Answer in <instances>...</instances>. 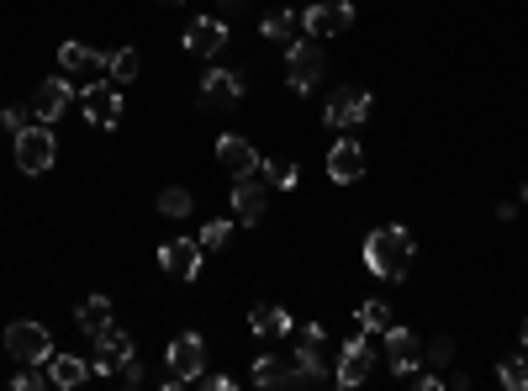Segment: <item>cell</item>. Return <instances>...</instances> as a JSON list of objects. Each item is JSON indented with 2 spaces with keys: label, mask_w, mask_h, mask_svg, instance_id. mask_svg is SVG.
<instances>
[{
  "label": "cell",
  "mask_w": 528,
  "mask_h": 391,
  "mask_svg": "<svg viewBox=\"0 0 528 391\" xmlns=\"http://www.w3.org/2000/svg\"><path fill=\"white\" fill-rule=\"evenodd\" d=\"M365 265L375 281H407V270H412V233L407 228H375L365 238Z\"/></svg>",
  "instance_id": "6da1fadb"
},
{
  "label": "cell",
  "mask_w": 528,
  "mask_h": 391,
  "mask_svg": "<svg viewBox=\"0 0 528 391\" xmlns=\"http://www.w3.org/2000/svg\"><path fill=\"white\" fill-rule=\"evenodd\" d=\"M11 143H16V170L22 175H48L53 159H59V143H53L48 122H27L22 133H11Z\"/></svg>",
  "instance_id": "7a4b0ae2"
},
{
  "label": "cell",
  "mask_w": 528,
  "mask_h": 391,
  "mask_svg": "<svg viewBox=\"0 0 528 391\" xmlns=\"http://www.w3.org/2000/svg\"><path fill=\"white\" fill-rule=\"evenodd\" d=\"M164 360H169V370H164V391H180L185 381H196V376H201V365H206V344H201V333H180V339H169Z\"/></svg>",
  "instance_id": "3957f363"
},
{
  "label": "cell",
  "mask_w": 528,
  "mask_h": 391,
  "mask_svg": "<svg viewBox=\"0 0 528 391\" xmlns=\"http://www.w3.org/2000/svg\"><path fill=\"white\" fill-rule=\"evenodd\" d=\"M6 355H11L16 365H48V360H53V333H48L43 323H32V318L11 323V328H6Z\"/></svg>",
  "instance_id": "277c9868"
},
{
  "label": "cell",
  "mask_w": 528,
  "mask_h": 391,
  "mask_svg": "<svg viewBox=\"0 0 528 391\" xmlns=\"http://www.w3.org/2000/svg\"><path fill=\"white\" fill-rule=\"evenodd\" d=\"M323 69H328V53L317 43H307V37H296V43L286 48V85L301 90V96L323 85Z\"/></svg>",
  "instance_id": "5b68a950"
},
{
  "label": "cell",
  "mask_w": 528,
  "mask_h": 391,
  "mask_svg": "<svg viewBox=\"0 0 528 391\" xmlns=\"http://www.w3.org/2000/svg\"><path fill=\"white\" fill-rule=\"evenodd\" d=\"M291 360H296V370H301V381H307V386H317V381L333 376V355H328L323 323H307V328H301V344H296Z\"/></svg>",
  "instance_id": "8992f818"
},
{
  "label": "cell",
  "mask_w": 528,
  "mask_h": 391,
  "mask_svg": "<svg viewBox=\"0 0 528 391\" xmlns=\"http://www.w3.org/2000/svg\"><path fill=\"white\" fill-rule=\"evenodd\" d=\"M365 117H370V90H365V85H338L333 96H328L323 122L338 127V133H344V127H360Z\"/></svg>",
  "instance_id": "52a82bcc"
},
{
  "label": "cell",
  "mask_w": 528,
  "mask_h": 391,
  "mask_svg": "<svg viewBox=\"0 0 528 391\" xmlns=\"http://www.w3.org/2000/svg\"><path fill=\"white\" fill-rule=\"evenodd\" d=\"M228 22H222V16H196L191 27H185V53H191V59H217L222 48H228Z\"/></svg>",
  "instance_id": "ba28073f"
},
{
  "label": "cell",
  "mask_w": 528,
  "mask_h": 391,
  "mask_svg": "<svg viewBox=\"0 0 528 391\" xmlns=\"http://www.w3.org/2000/svg\"><path fill=\"white\" fill-rule=\"evenodd\" d=\"M349 22H354V6H349V0H338V6H323V0H307L301 32H307V37H338V32H349Z\"/></svg>",
  "instance_id": "9c48e42d"
},
{
  "label": "cell",
  "mask_w": 528,
  "mask_h": 391,
  "mask_svg": "<svg viewBox=\"0 0 528 391\" xmlns=\"http://www.w3.org/2000/svg\"><path fill=\"white\" fill-rule=\"evenodd\" d=\"M238 101H243V74H233V69H206L201 74V106L233 111Z\"/></svg>",
  "instance_id": "30bf717a"
},
{
  "label": "cell",
  "mask_w": 528,
  "mask_h": 391,
  "mask_svg": "<svg viewBox=\"0 0 528 391\" xmlns=\"http://www.w3.org/2000/svg\"><path fill=\"white\" fill-rule=\"evenodd\" d=\"M370 370H375V355H370V344H365V333H360V339H349L344 349H338L333 381H338V386H365Z\"/></svg>",
  "instance_id": "8fae6325"
},
{
  "label": "cell",
  "mask_w": 528,
  "mask_h": 391,
  "mask_svg": "<svg viewBox=\"0 0 528 391\" xmlns=\"http://www.w3.org/2000/svg\"><path fill=\"white\" fill-rule=\"evenodd\" d=\"M386 355H391V376L412 381L418 376V360H423V344L412 328H386Z\"/></svg>",
  "instance_id": "7c38bea8"
},
{
  "label": "cell",
  "mask_w": 528,
  "mask_h": 391,
  "mask_svg": "<svg viewBox=\"0 0 528 391\" xmlns=\"http://www.w3.org/2000/svg\"><path fill=\"white\" fill-rule=\"evenodd\" d=\"M217 164H222L233 180L259 175V148H254L249 138H238V133H222V138H217Z\"/></svg>",
  "instance_id": "4fadbf2b"
},
{
  "label": "cell",
  "mask_w": 528,
  "mask_h": 391,
  "mask_svg": "<svg viewBox=\"0 0 528 391\" xmlns=\"http://www.w3.org/2000/svg\"><path fill=\"white\" fill-rule=\"evenodd\" d=\"M80 101H85L90 127H117L122 122V90H117V80H111V85H90Z\"/></svg>",
  "instance_id": "5bb4252c"
},
{
  "label": "cell",
  "mask_w": 528,
  "mask_h": 391,
  "mask_svg": "<svg viewBox=\"0 0 528 391\" xmlns=\"http://www.w3.org/2000/svg\"><path fill=\"white\" fill-rule=\"evenodd\" d=\"M69 101H74L69 80H43V85L32 90V101H27V106H32V122H48V127H53V122L64 117V106H69Z\"/></svg>",
  "instance_id": "9a60e30c"
},
{
  "label": "cell",
  "mask_w": 528,
  "mask_h": 391,
  "mask_svg": "<svg viewBox=\"0 0 528 391\" xmlns=\"http://www.w3.org/2000/svg\"><path fill=\"white\" fill-rule=\"evenodd\" d=\"M159 265L169 275H180V281H196L201 275V244L196 238H169V244L159 249Z\"/></svg>",
  "instance_id": "2e32d148"
},
{
  "label": "cell",
  "mask_w": 528,
  "mask_h": 391,
  "mask_svg": "<svg viewBox=\"0 0 528 391\" xmlns=\"http://www.w3.org/2000/svg\"><path fill=\"white\" fill-rule=\"evenodd\" d=\"M233 212H238L243 228H259L264 222V175H243L233 185Z\"/></svg>",
  "instance_id": "e0dca14e"
},
{
  "label": "cell",
  "mask_w": 528,
  "mask_h": 391,
  "mask_svg": "<svg viewBox=\"0 0 528 391\" xmlns=\"http://www.w3.org/2000/svg\"><path fill=\"white\" fill-rule=\"evenodd\" d=\"M360 175H365V148L349 143V138L333 143V148H328V180H333V185H354Z\"/></svg>",
  "instance_id": "ac0fdd59"
},
{
  "label": "cell",
  "mask_w": 528,
  "mask_h": 391,
  "mask_svg": "<svg viewBox=\"0 0 528 391\" xmlns=\"http://www.w3.org/2000/svg\"><path fill=\"white\" fill-rule=\"evenodd\" d=\"M132 355V339L122 328H101L96 333V376H117V365Z\"/></svg>",
  "instance_id": "d6986e66"
},
{
  "label": "cell",
  "mask_w": 528,
  "mask_h": 391,
  "mask_svg": "<svg viewBox=\"0 0 528 391\" xmlns=\"http://www.w3.org/2000/svg\"><path fill=\"white\" fill-rule=\"evenodd\" d=\"M48 376H53V386H59V391H74V386H85V381H90V365H85L80 355H59V349H53Z\"/></svg>",
  "instance_id": "ffe728a7"
},
{
  "label": "cell",
  "mask_w": 528,
  "mask_h": 391,
  "mask_svg": "<svg viewBox=\"0 0 528 391\" xmlns=\"http://www.w3.org/2000/svg\"><path fill=\"white\" fill-rule=\"evenodd\" d=\"M254 386H307V381H301V370H296V360L286 365V360L264 355V360L254 365Z\"/></svg>",
  "instance_id": "44dd1931"
},
{
  "label": "cell",
  "mask_w": 528,
  "mask_h": 391,
  "mask_svg": "<svg viewBox=\"0 0 528 391\" xmlns=\"http://www.w3.org/2000/svg\"><path fill=\"white\" fill-rule=\"evenodd\" d=\"M249 328L259 333V339H286L296 323H291L286 307H254V312H249Z\"/></svg>",
  "instance_id": "7402d4cb"
},
{
  "label": "cell",
  "mask_w": 528,
  "mask_h": 391,
  "mask_svg": "<svg viewBox=\"0 0 528 391\" xmlns=\"http://www.w3.org/2000/svg\"><path fill=\"white\" fill-rule=\"evenodd\" d=\"M74 323H80V333L96 339L101 328H111V296H85V302L74 307Z\"/></svg>",
  "instance_id": "603a6c76"
},
{
  "label": "cell",
  "mask_w": 528,
  "mask_h": 391,
  "mask_svg": "<svg viewBox=\"0 0 528 391\" xmlns=\"http://www.w3.org/2000/svg\"><path fill=\"white\" fill-rule=\"evenodd\" d=\"M259 32H264V43H296V32H301V16L291 11H270V16H259Z\"/></svg>",
  "instance_id": "cb8c5ba5"
},
{
  "label": "cell",
  "mask_w": 528,
  "mask_h": 391,
  "mask_svg": "<svg viewBox=\"0 0 528 391\" xmlns=\"http://www.w3.org/2000/svg\"><path fill=\"white\" fill-rule=\"evenodd\" d=\"M59 64H64L69 74H96V69H106V53L85 48V43H64V48H59Z\"/></svg>",
  "instance_id": "d4e9b609"
},
{
  "label": "cell",
  "mask_w": 528,
  "mask_h": 391,
  "mask_svg": "<svg viewBox=\"0 0 528 391\" xmlns=\"http://www.w3.org/2000/svg\"><path fill=\"white\" fill-rule=\"evenodd\" d=\"M138 69H143V53L138 48H117V53H106V74L117 85H132L138 80Z\"/></svg>",
  "instance_id": "484cf974"
},
{
  "label": "cell",
  "mask_w": 528,
  "mask_h": 391,
  "mask_svg": "<svg viewBox=\"0 0 528 391\" xmlns=\"http://www.w3.org/2000/svg\"><path fill=\"white\" fill-rule=\"evenodd\" d=\"M259 175H264V185H275V191H296L301 185V170L286 159V164H275V159H259Z\"/></svg>",
  "instance_id": "4316f807"
},
{
  "label": "cell",
  "mask_w": 528,
  "mask_h": 391,
  "mask_svg": "<svg viewBox=\"0 0 528 391\" xmlns=\"http://www.w3.org/2000/svg\"><path fill=\"white\" fill-rule=\"evenodd\" d=\"M497 381H502L507 391H528V349H523V355H507V360L497 365Z\"/></svg>",
  "instance_id": "83f0119b"
},
{
  "label": "cell",
  "mask_w": 528,
  "mask_h": 391,
  "mask_svg": "<svg viewBox=\"0 0 528 391\" xmlns=\"http://www.w3.org/2000/svg\"><path fill=\"white\" fill-rule=\"evenodd\" d=\"M159 212L164 217H191V191H185V185H164V191H159Z\"/></svg>",
  "instance_id": "f1b7e54d"
},
{
  "label": "cell",
  "mask_w": 528,
  "mask_h": 391,
  "mask_svg": "<svg viewBox=\"0 0 528 391\" xmlns=\"http://www.w3.org/2000/svg\"><path fill=\"white\" fill-rule=\"evenodd\" d=\"M360 328H365V333H386V328H391V307L370 296V302L360 307Z\"/></svg>",
  "instance_id": "f546056e"
},
{
  "label": "cell",
  "mask_w": 528,
  "mask_h": 391,
  "mask_svg": "<svg viewBox=\"0 0 528 391\" xmlns=\"http://www.w3.org/2000/svg\"><path fill=\"white\" fill-rule=\"evenodd\" d=\"M228 238H233V222H206V228H201V238H196V244H201V254H212V249H222V244H228Z\"/></svg>",
  "instance_id": "4dcf8cb0"
},
{
  "label": "cell",
  "mask_w": 528,
  "mask_h": 391,
  "mask_svg": "<svg viewBox=\"0 0 528 391\" xmlns=\"http://www.w3.org/2000/svg\"><path fill=\"white\" fill-rule=\"evenodd\" d=\"M11 386H16V391H43V386H53V376H48V370H37V365H22V370L11 376Z\"/></svg>",
  "instance_id": "1f68e13d"
},
{
  "label": "cell",
  "mask_w": 528,
  "mask_h": 391,
  "mask_svg": "<svg viewBox=\"0 0 528 391\" xmlns=\"http://www.w3.org/2000/svg\"><path fill=\"white\" fill-rule=\"evenodd\" d=\"M27 122H32V106H6L0 111V127H6V133H22Z\"/></svg>",
  "instance_id": "d6a6232c"
},
{
  "label": "cell",
  "mask_w": 528,
  "mask_h": 391,
  "mask_svg": "<svg viewBox=\"0 0 528 391\" xmlns=\"http://www.w3.org/2000/svg\"><path fill=\"white\" fill-rule=\"evenodd\" d=\"M117 381H122V386H143V360L127 355V360L117 365Z\"/></svg>",
  "instance_id": "836d02e7"
},
{
  "label": "cell",
  "mask_w": 528,
  "mask_h": 391,
  "mask_svg": "<svg viewBox=\"0 0 528 391\" xmlns=\"http://www.w3.org/2000/svg\"><path fill=\"white\" fill-rule=\"evenodd\" d=\"M428 360H433V370H444L449 360H455V339H433V349H428Z\"/></svg>",
  "instance_id": "e575fe53"
},
{
  "label": "cell",
  "mask_w": 528,
  "mask_h": 391,
  "mask_svg": "<svg viewBox=\"0 0 528 391\" xmlns=\"http://www.w3.org/2000/svg\"><path fill=\"white\" fill-rule=\"evenodd\" d=\"M206 391H233V376H196Z\"/></svg>",
  "instance_id": "d590c367"
},
{
  "label": "cell",
  "mask_w": 528,
  "mask_h": 391,
  "mask_svg": "<svg viewBox=\"0 0 528 391\" xmlns=\"http://www.w3.org/2000/svg\"><path fill=\"white\" fill-rule=\"evenodd\" d=\"M412 381H418V386H423V391H439V386H444V381H439V376H433V370H423V376H412Z\"/></svg>",
  "instance_id": "8d00e7d4"
},
{
  "label": "cell",
  "mask_w": 528,
  "mask_h": 391,
  "mask_svg": "<svg viewBox=\"0 0 528 391\" xmlns=\"http://www.w3.org/2000/svg\"><path fill=\"white\" fill-rule=\"evenodd\" d=\"M243 6H249V0H222V11H228V16H238Z\"/></svg>",
  "instance_id": "74e56055"
},
{
  "label": "cell",
  "mask_w": 528,
  "mask_h": 391,
  "mask_svg": "<svg viewBox=\"0 0 528 391\" xmlns=\"http://www.w3.org/2000/svg\"><path fill=\"white\" fill-rule=\"evenodd\" d=\"M523 349H528V318H523Z\"/></svg>",
  "instance_id": "f35d334b"
}]
</instances>
